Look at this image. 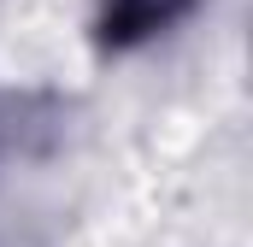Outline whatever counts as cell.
I'll return each instance as SVG.
<instances>
[{
  "instance_id": "cell-1",
  "label": "cell",
  "mask_w": 253,
  "mask_h": 247,
  "mask_svg": "<svg viewBox=\"0 0 253 247\" xmlns=\"http://www.w3.org/2000/svg\"><path fill=\"white\" fill-rule=\"evenodd\" d=\"M194 0H106L100 6V41L106 47H135L159 30H171Z\"/></svg>"
}]
</instances>
